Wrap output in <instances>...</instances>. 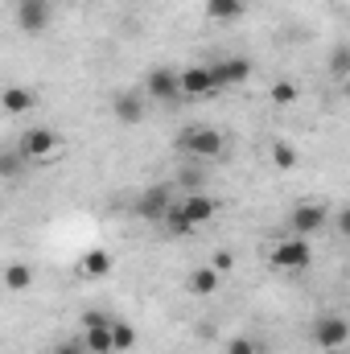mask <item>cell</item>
I'll return each instance as SVG.
<instances>
[{
    "instance_id": "obj_1",
    "label": "cell",
    "mask_w": 350,
    "mask_h": 354,
    "mask_svg": "<svg viewBox=\"0 0 350 354\" xmlns=\"http://www.w3.org/2000/svg\"><path fill=\"white\" fill-rule=\"evenodd\" d=\"M177 149H181L185 157H198V161H219L223 149H227V140H223L219 128H185V132L177 136Z\"/></svg>"
},
{
    "instance_id": "obj_2",
    "label": "cell",
    "mask_w": 350,
    "mask_h": 354,
    "mask_svg": "<svg viewBox=\"0 0 350 354\" xmlns=\"http://www.w3.org/2000/svg\"><path fill=\"white\" fill-rule=\"evenodd\" d=\"M268 260H272L276 272H305V268L313 264V248H309L301 235H293V239H280Z\"/></svg>"
},
{
    "instance_id": "obj_3",
    "label": "cell",
    "mask_w": 350,
    "mask_h": 354,
    "mask_svg": "<svg viewBox=\"0 0 350 354\" xmlns=\"http://www.w3.org/2000/svg\"><path fill=\"white\" fill-rule=\"evenodd\" d=\"M17 149L25 153V161H50V157L62 149V136H58L54 128H29Z\"/></svg>"
},
{
    "instance_id": "obj_4",
    "label": "cell",
    "mask_w": 350,
    "mask_h": 354,
    "mask_svg": "<svg viewBox=\"0 0 350 354\" xmlns=\"http://www.w3.org/2000/svg\"><path fill=\"white\" fill-rule=\"evenodd\" d=\"M326 223H330V206H322V202H297V206H293V231H297L301 239L322 235Z\"/></svg>"
},
{
    "instance_id": "obj_5",
    "label": "cell",
    "mask_w": 350,
    "mask_h": 354,
    "mask_svg": "<svg viewBox=\"0 0 350 354\" xmlns=\"http://www.w3.org/2000/svg\"><path fill=\"white\" fill-rule=\"evenodd\" d=\"M145 99H153V103H177V99H181L177 71H169V66H153V71L145 75Z\"/></svg>"
},
{
    "instance_id": "obj_6",
    "label": "cell",
    "mask_w": 350,
    "mask_h": 354,
    "mask_svg": "<svg viewBox=\"0 0 350 354\" xmlns=\"http://www.w3.org/2000/svg\"><path fill=\"white\" fill-rule=\"evenodd\" d=\"M210 71V83H214V91L223 87H243L248 79H252V62L248 58H219L214 66H206Z\"/></svg>"
},
{
    "instance_id": "obj_7",
    "label": "cell",
    "mask_w": 350,
    "mask_h": 354,
    "mask_svg": "<svg viewBox=\"0 0 350 354\" xmlns=\"http://www.w3.org/2000/svg\"><path fill=\"white\" fill-rule=\"evenodd\" d=\"M313 342H317L322 351H342V346L350 342V326L338 317V313H326V317L313 322Z\"/></svg>"
},
{
    "instance_id": "obj_8",
    "label": "cell",
    "mask_w": 350,
    "mask_h": 354,
    "mask_svg": "<svg viewBox=\"0 0 350 354\" xmlns=\"http://www.w3.org/2000/svg\"><path fill=\"white\" fill-rule=\"evenodd\" d=\"M17 25H21V33H46L50 0H17Z\"/></svg>"
},
{
    "instance_id": "obj_9",
    "label": "cell",
    "mask_w": 350,
    "mask_h": 354,
    "mask_svg": "<svg viewBox=\"0 0 350 354\" xmlns=\"http://www.w3.org/2000/svg\"><path fill=\"white\" fill-rule=\"evenodd\" d=\"M169 206H174V194H169L165 185H153V189H145V194H140V202H136V214H140L145 223H161Z\"/></svg>"
},
{
    "instance_id": "obj_10",
    "label": "cell",
    "mask_w": 350,
    "mask_h": 354,
    "mask_svg": "<svg viewBox=\"0 0 350 354\" xmlns=\"http://www.w3.org/2000/svg\"><path fill=\"white\" fill-rule=\"evenodd\" d=\"M177 206H181V214H185L194 227H202V223H210V218L219 214V202H214L210 194H198V189H194V194H185Z\"/></svg>"
},
{
    "instance_id": "obj_11",
    "label": "cell",
    "mask_w": 350,
    "mask_h": 354,
    "mask_svg": "<svg viewBox=\"0 0 350 354\" xmlns=\"http://www.w3.org/2000/svg\"><path fill=\"white\" fill-rule=\"evenodd\" d=\"M145 95L140 91H128V95H116V103H111V115L120 120V124H140L145 120Z\"/></svg>"
},
{
    "instance_id": "obj_12",
    "label": "cell",
    "mask_w": 350,
    "mask_h": 354,
    "mask_svg": "<svg viewBox=\"0 0 350 354\" xmlns=\"http://www.w3.org/2000/svg\"><path fill=\"white\" fill-rule=\"evenodd\" d=\"M177 87H181V95H210L214 83H210L206 66H185V71H177Z\"/></svg>"
},
{
    "instance_id": "obj_13",
    "label": "cell",
    "mask_w": 350,
    "mask_h": 354,
    "mask_svg": "<svg viewBox=\"0 0 350 354\" xmlns=\"http://www.w3.org/2000/svg\"><path fill=\"white\" fill-rule=\"evenodd\" d=\"M219 280H223V276L206 264V268H194V272L185 276V288H190L194 297H214V292H219Z\"/></svg>"
},
{
    "instance_id": "obj_14",
    "label": "cell",
    "mask_w": 350,
    "mask_h": 354,
    "mask_svg": "<svg viewBox=\"0 0 350 354\" xmlns=\"http://www.w3.org/2000/svg\"><path fill=\"white\" fill-rule=\"evenodd\" d=\"M107 326H111L107 317L95 322V326H83V346H87V354H116L111 351V330Z\"/></svg>"
},
{
    "instance_id": "obj_15",
    "label": "cell",
    "mask_w": 350,
    "mask_h": 354,
    "mask_svg": "<svg viewBox=\"0 0 350 354\" xmlns=\"http://www.w3.org/2000/svg\"><path fill=\"white\" fill-rule=\"evenodd\" d=\"M0 111H8V115H25V111H33V91H25V87L0 91Z\"/></svg>"
},
{
    "instance_id": "obj_16",
    "label": "cell",
    "mask_w": 350,
    "mask_h": 354,
    "mask_svg": "<svg viewBox=\"0 0 350 354\" xmlns=\"http://www.w3.org/2000/svg\"><path fill=\"white\" fill-rule=\"evenodd\" d=\"M248 12L243 0H206V17L210 21H239Z\"/></svg>"
},
{
    "instance_id": "obj_17",
    "label": "cell",
    "mask_w": 350,
    "mask_h": 354,
    "mask_svg": "<svg viewBox=\"0 0 350 354\" xmlns=\"http://www.w3.org/2000/svg\"><path fill=\"white\" fill-rule=\"evenodd\" d=\"M0 177H4V181L25 177V153H21V149H0Z\"/></svg>"
},
{
    "instance_id": "obj_18",
    "label": "cell",
    "mask_w": 350,
    "mask_h": 354,
    "mask_svg": "<svg viewBox=\"0 0 350 354\" xmlns=\"http://www.w3.org/2000/svg\"><path fill=\"white\" fill-rule=\"evenodd\" d=\"M107 272H111V256H107V252L95 248V252L83 256V276H87V280H103Z\"/></svg>"
},
{
    "instance_id": "obj_19",
    "label": "cell",
    "mask_w": 350,
    "mask_h": 354,
    "mask_svg": "<svg viewBox=\"0 0 350 354\" xmlns=\"http://www.w3.org/2000/svg\"><path fill=\"white\" fill-rule=\"evenodd\" d=\"M29 284H33V268H29V264H8V268H4V288L25 292Z\"/></svg>"
},
{
    "instance_id": "obj_20",
    "label": "cell",
    "mask_w": 350,
    "mask_h": 354,
    "mask_svg": "<svg viewBox=\"0 0 350 354\" xmlns=\"http://www.w3.org/2000/svg\"><path fill=\"white\" fill-rule=\"evenodd\" d=\"M111 351H132L136 346V326L132 322H111Z\"/></svg>"
},
{
    "instance_id": "obj_21",
    "label": "cell",
    "mask_w": 350,
    "mask_h": 354,
    "mask_svg": "<svg viewBox=\"0 0 350 354\" xmlns=\"http://www.w3.org/2000/svg\"><path fill=\"white\" fill-rule=\"evenodd\" d=\"M161 223H165V231H169V235H190V231H194V223L181 214V206H177V202L165 210V218H161Z\"/></svg>"
},
{
    "instance_id": "obj_22",
    "label": "cell",
    "mask_w": 350,
    "mask_h": 354,
    "mask_svg": "<svg viewBox=\"0 0 350 354\" xmlns=\"http://www.w3.org/2000/svg\"><path fill=\"white\" fill-rule=\"evenodd\" d=\"M272 165H276V169H293V165H297V149L284 145V140H276V145H272Z\"/></svg>"
},
{
    "instance_id": "obj_23",
    "label": "cell",
    "mask_w": 350,
    "mask_h": 354,
    "mask_svg": "<svg viewBox=\"0 0 350 354\" xmlns=\"http://www.w3.org/2000/svg\"><path fill=\"white\" fill-rule=\"evenodd\" d=\"M330 75H334L338 83L350 75V50H347V46H338V50H334V58H330Z\"/></svg>"
},
{
    "instance_id": "obj_24",
    "label": "cell",
    "mask_w": 350,
    "mask_h": 354,
    "mask_svg": "<svg viewBox=\"0 0 350 354\" xmlns=\"http://www.w3.org/2000/svg\"><path fill=\"white\" fill-rule=\"evenodd\" d=\"M272 103H280V107H288V103H297V87L288 83V79H280V83H272Z\"/></svg>"
},
{
    "instance_id": "obj_25",
    "label": "cell",
    "mask_w": 350,
    "mask_h": 354,
    "mask_svg": "<svg viewBox=\"0 0 350 354\" xmlns=\"http://www.w3.org/2000/svg\"><path fill=\"white\" fill-rule=\"evenodd\" d=\"M227 354H264L256 338H231L227 342Z\"/></svg>"
},
{
    "instance_id": "obj_26",
    "label": "cell",
    "mask_w": 350,
    "mask_h": 354,
    "mask_svg": "<svg viewBox=\"0 0 350 354\" xmlns=\"http://www.w3.org/2000/svg\"><path fill=\"white\" fill-rule=\"evenodd\" d=\"M202 169H181V177H177V181H181V189H185V194H194V189H198V185H202Z\"/></svg>"
},
{
    "instance_id": "obj_27",
    "label": "cell",
    "mask_w": 350,
    "mask_h": 354,
    "mask_svg": "<svg viewBox=\"0 0 350 354\" xmlns=\"http://www.w3.org/2000/svg\"><path fill=\"white\" fill-rule=\"evenodd\" d=\"M210 268H214V272L223 276V272H231V268H235V256H231V252H214V260H210Z\"/></svg>"
},
{
    "instance_id": "obj_28",
    "label": "cell",
    "mask_w": 350,
    "mask_h": 354,
    "mask_svg": "<svg viewBox=\"0 0 350 354\" xmlns=\"http://www.w3.org/2000/svg\"><path fill=\"white\" fill-rule=\"evenodd\" d=\"M54 354H87V346H83V342H62Z\"/></svg>"
},
{
    "instance_id": "obj_29",
    "label": "cell",
    "mask_w": 350,
    "mask_h": 354,
    "mask_svg": "<svg viewBox=\"0 0 350 354\" xmlns=\"http://www.w3.org/2000/svg\"><path fill=\"white\" fill-rule=\"evenodd\" d=\"M338 231L350 235V210H338Z\"/></svg>"
}]
</instances>
